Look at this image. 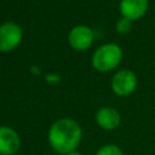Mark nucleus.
Returning a JSON list of instances; mask_svg holds the SVG:
<instances>
[{
    "label": "nucleus",
    "mask_w": 155,
    "mask_h": 155,
    "mask_svg": "<svg viewBox=\"0 0 155 155\" xmlns=\"http://www.w3.org/2000/svg\"><path fill=\"white\" fill-rule=\"evenodd\" d=\"M48 143L53 150L59 154H69L75 151L82 138V130L78 121L63 117L54 121L47 133Z\"/></svg>",
    "instance_id": "1"
},
{
    "label": "nucleus",
    "mask_w": 155,
    "mask_h": 155,
    "mask_svg": "<svg viewBox=\"0 0 155 155\" xmlns=\"http://www.w3.org/2000/svg\"><path fill=\"white\" fill-rule=\"evenodd\" d=\"M122 58L124 51L121 46H119L115 42H107L101 45L93 52L91 63L96 70L101 73H107L119 67L122 62Z\"/></svg>",
    "instance_id": "2"
},
{
    "label": "nucleus",
    "mask_w": 155,
    "mask_h": 155,
    "mask_svg": "<svg viewBox=\"0 0 155 155\" xmlns=\"http://www.w3.org/2000/svg\"><path fill=\"white\" fill-rule=\"evenodd\" d=\"M138 86V78L131 69H120L111 76V91L119 97L131 96Z\"/></svg>",
    "instance_id": "3"
},
{
    "label": "nucleus",
    "mask_w": 155,
    "mask_h": 155,
    "mask_svg": "<svg viewBox=\"0 0 155 155\" xmlns=\"http://www.w3.org/2000/svg\"><path fill=\"white\" fill-rule=\"evenodd\" d=\"M23 38L22 28L13 23L6 22L0 25V52H8L16 48Z\"/></svg>",
    "instance_id": "4"
},
{
    "label": "nucleus",
    "mask_w": 155,
    "mask_h": 155,
    "mask_svg": "<svg viewBox=\"0 0 155 155\" xmlns=\"http://www.w3.org/2000/svg\"><path fill=\"white\" fill-rule=\"evenodd\" d=\"M94 31L84 24L75 25L68 34V42L76 51H85L93 44Z\"/></svg>",
    "instance_id": "5"
},
{
    "label": "nucleus",
    "mask_w": 155,
    "mask_h": 155,
    "mask_svg": "<svg viewBox=\"0 0 155 155\" xmlns=\"http://www.w3.org/2000/svg\"><path fill=\"white\" fill-rule=\"evenodd\" d=\"M150 6L149 0H120L119 11L121 17H125L132 22L143 18Z\"/></svg>",
    "instance_id": "6"
},
{
    "label": "nucleus",
    "mask_w": 155,
    "mask_h": 155,
    "mask_svg": "<svg viewBox=\"0 0 155 155\" xmlns=\"http://www.w3.org/2000/svg\"><path fill=\"white\" fill-rule=\"evenodd\" d=\"M19 147L18 133L8 126H0V155H15Z\"/></svg>",
    "instance_id": "7"
},
{
    "label": "nucleus",
    "mask_w": 155,
    "mask_h": 155,
    "mask_svg": "<svg viewBox=\"0 0 155 155\" xmlns=\"http://www.w3.org/2000/svg\"><path fill=\"white\" fill-rule=\"evenodd\" d=\"M96 122L104 131H113L121 124V115L113 107H102L96 113Z\"/></svg>",
    "instance_id": "8"
},
{
    "label": "nucleus",
    "mask_w": 155,
    "mask_h": 155,
    "mask_svg": "<svg viewBox=\"0 0 155 155\" xmlns=\"http://www.w3.org/2000/svg\"><path fill=\"white\" fill-rule=\"evenodd\" d=\"M132 23H133L132 21H130L125 17H120L115 23V30L120 35H127L132 30Z\"/></svg>",
    "instance_id": "9"
},
{
    "label": "nucleus",
    "mask_w": 155,
    "mask_h": 155,
    "mask_svg": "<svg viewBox=\"0 0 155 155\" xmlns=\"http://www.w3.org/2000/svg\"><path fill=\"white\" fill-rule=\"evenodd\" d=\"M96 155H124V151L116 144H105L97 150Z\"/></svg>",
    "instance_id": "10"
},
{
    "label": "nucleus",
    "mask_w": 155,
    "mask_h": 155,
    "mask_svg": "<svg viewBox=\"0 0 155 155\" xmlns=\"http://www.w3.org/2000/svg\"><path fill=\"white\" fill-rule=\"evenodd\" d=\"M67 155H82V154H80V153H78V151H71V153H69V154H67Z\"/></svg>",
    "instance_id": "11"
},
{
    "label": "nucleus",
    "mask_w": 155,
    "mask_h": 155,
    "mask_svg": "<svg viewBox=\"0 0 155 155\" xmlns=\"http://www.w3.org/2000/svg\"><path fill=\"white\" fill-rule=\"evenodd\" d=\"M15 155H18V154H15Z\"/></svg>",
    "instance_id": "12"
}]
</instances>
